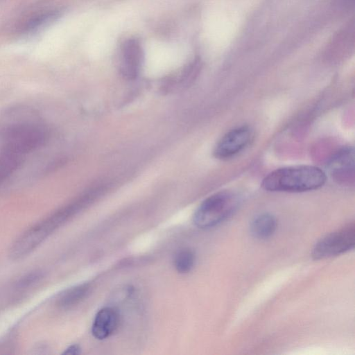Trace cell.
I'll use <instances>...</instances> for the list:
<instances>
[{"label":"cell","instance_id":"8fae6325","mask_svg":"<svg viewBox=\"0 0 355 355\" xmlns=\"http://www.w3.org/2000/svg\"><path fill=\"white\" fill-rule=\"evenodd\" d=\"M195 260V254L191 250L183 249L175 254L173 263L178 272L187 273L193 268Z\"/></svg>","mask_w":355,"mask_h":355},{"label":"cell","instance_id":"ba28073f","mask_svg":"<svg viewBox=\"0 0 355 355\" xmlns=\"http://www.w3.org/2000/svg\"><path fill=\"white\" fill-rule=\"evenodd\" d=\"M119 322V314L114 309L103 308L98 311L94 318L92 333L97 339L107 338L116 331Z\"/></svg>","mask_w":355,"mask_h":355},{"label":"cell","instance_id":"5b68a950","mask_svg":"<svg viewBox=\"0 0 355 355\" xmlns=\"http://www.w3.org/2000/svg\"><path fill=\"white\" fill-rule=\"evenodd\" d=\"M253 132L246 125L227 132L217 143L214 153L220 159H230L243 151L252 141Z\"/></svg>","mask_w":355,"mask_h":355},{"label":"cell","instance_id":"4fadbf2b","mask_svg":"<svg viewBox=\"0 0 355 355\" xmlns=\"http://www.w3.org/2000/svg\"><path fill=\"white\" fill-rule=\"evenodd\" d=\"M55 15H56L55 13L51 12L37 17L35 19H33L27 24L26 29L31 31L33 29L37 28V27L41 26L44 23L54 18Z\"/></svg>","mask_w":355,"mask_h":355},{"label":"cell","instance_id":"6da1fadb","mask_svg":"<svg viewBox=\"0 0 355 355\" xmlns=\"http://www.w3.org/2000/svg\"><path fill=\"white\" fill-rule=\"evenodd\" d=\"M326 173L313 166H297L277 169L262 181L261 187L269 191L303 192L322 187Z\"/></svg>","mask_w":355,"mask_h":355},{"label":"cell","instance_id":"52a82bcc","mask_svg":"<svg viewBox=\"0 0 355 355\" xmlns=\"http://www.w3.org/2000/svg\"><path fill=\"white\" fill-rule=\"evenodd\" d=\"M327 168L331 175L336 180H348L354 175V150L346 147L337 151L330 159Z\"/></svg>","mask_w":355,"mask_h":355},{"label":"cell","instance_id":"30bf717a","mask_svg":"<svg viewBox=\"0 0 355 355\" xmlns=\"http://www.w3.org/2000/svg\"><path fill=\"white\" fill-rule=\"evenodd\" d=\"M89 291L87 284H81L64 291L58 299V304L62 308H68L79 302Z\"/></svg>","mask_w":355,"mask_h":355},{"label":"cell","instance_id":"5bb4252c","mask_svg":"<svg viewBox=\"0 0 355 355\" xmlns=\"http://www.w3.org/2000/svg\"><path fill=\"white\" fill-rule=\"evenodd\" d=\"M81 349L78 345H72L65 349L63 352L64 354H79Z\"/></svg>","mask_w":355,"mask_h":355},{"label":"cell","instance_id":"9c48e42d","mask_svg":"<svg viewBox=\"0 0 355 355\" xmlns=\"http://www.w3.org/2000/svg\"><path fill=\"white\" fill-rule=\"evenodd\" d=\"M277 223L275 217L265 213L256 216L251 223L252 234L258 239H268L276 231Z\"/></svg>","mask_w":355,"mask_h":355},{"label":"cell","instance_id":"7c38bea8","mask_svg":"<svg viewBox=\"0 0 355 355\" xmlns=\"http://www.w3.org/2000/svg\"><path fill=\"white\" fill-rule=\"evenodd\" d=\"M44 277L42 272L40 270L33 271L21 277L17 282V287L26 288L37 283Z\"/></svg>","mask_w":355,"mask_h":355},{"label":"cell","instance_id":"7a4b0ae2","mask_svg":"<svg viewBox=\"0 0 355 355\" xmlns=\"http://www.w3.org/2000/svg\"><path fill=\"white\" fill-rule=\"evenodd\" d=\"M64 209L58 210L25 231L9 250L10 259L17 261L30 254L68 218Z\"/></svg>","mask_w":355,"mask_h":355},{"label":"cell","instance_id":"277c9868","mask_svg":"<svg viewBox=\"0 0 355 355\" xmlns=\"http://www.w3.org/2000/svg\"><path fill=\"white\" fill-rule=\"evenodd\" d=\"M354 244L355 225L352 223L320 239L314 245L311 256L315 260L338 256L352 250Z\"/></svg>","mask_w":355,"mask_h":355},{"label":"cell","instance_id":"3957f363","mask_svg":"<svg viewBox=\"0 0 355 355\" xmlns=\"http://www.w3.org/2000/svg\"><path fill=\"white\" fill-rule=\"evenodd\" d=\"M239 198L230 191H220L206 198L198 207L193 221L199 228L214 227L230 217L237 209Z\"/></svg>","mask_w":355,"mask_h":355},{"label":"cell","instance_id":"8992f818","mask_svg":"<svg viewBox=\"0 0 355 355\" xmlns=\"http://www.w3.org/2000/svg\"><path fill=\"white\" fill-rule=\"evenodd\" d=\"M122 59L120 70L122 75L128 78H135L143 62V51L139 42L136 39H128L122 45Z\"/></svg>","mask_w":355,"mask_h":355}]
</instances>
